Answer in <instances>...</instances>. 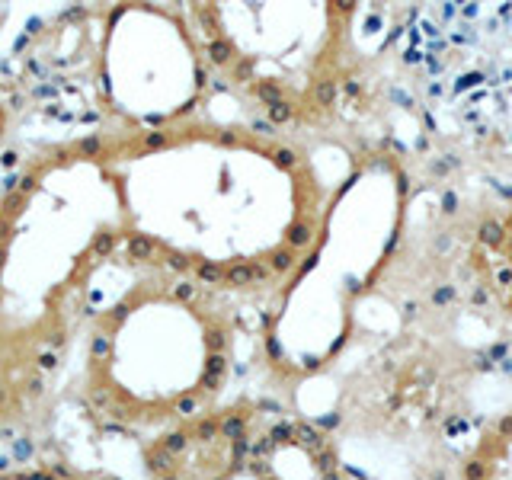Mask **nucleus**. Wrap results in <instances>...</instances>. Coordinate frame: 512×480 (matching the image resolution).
<instances>
[{
    "mask_svg": "<svg viewBox=\"0 0 512 480\" xmlns=\"http://www.w3.org/2000/svg\"><path fill=\"white\" fill-rule=\"evenodd\" d=\"M224 327L205 292L151 272L96 308L87 330V397L116 420L154 423L215 384Z\"/></svg>",
    "mask_w": 512,
    "mask_h": 480,
    "instance_id": "7ed1b4c3",
    "label": "nucleus"
},
{
    "mask_svg": "<svg viewBox=\"0 0 512 480\" xmlns=\"http://www.w3.org/2000/svg\"><path fill=\"white\" fill-rule=\"evenodd\" d=\"M4 135H7V109L0 103V141H4Z\"/></svg>",
    "mask_w": 512,
    "mask_h": 480,
    "instance_id": "39448f33",
    "label": "nucleus"
},
{
    "mask_svg": "<svg viewBox=\"0 0 512 480\" xmlns=\"http://www.w3.org/2000/svg\"><path fill=\"white\" fill-rule=\"evenodd\" d=\"M132 240L112 138L48 148L0 199V423L39 391L93 279Z\"/></svg>",
    "mask_w": 512,
    "mask_h": 480,
    "instance_id": "f257e3e1",
    "label": "nucleus"
},
{
    "mask_svg": "<svg viewBox=\"0 0 512 480\" xmlns=\"http://www.w3.org/2000/svg\"><path fill=\"white\" fill-rule=\"evenodd\" d=\"M96 87L106 112L135 128L160 132L183 119L205 87L202 52L183 13L148 4L106 10Z\"/></svg>",
    "mask_w": 512,
    "mask_h": 480,
    "instance_id": "20e7f679",
    "label": "nucleus"
},
{
    "mask_svg": "<svg viewBox=\"0 0 512 480\" xmlns=\"http://www.w3.org/2000/svg\"><path fill=\"white\" fill-rule=\"evenodd\" d=\"M132 237L154 244L173 266L202 272L260 263L295 221L256 208L292 199L282 160L234 128L170 125L112 138Z\"/></svg>",
    "mask_w": 512,
    "mask_h": 480,
    "instance_id": "f03ea898",
    "label": "nucleus"
}]
</instances>
